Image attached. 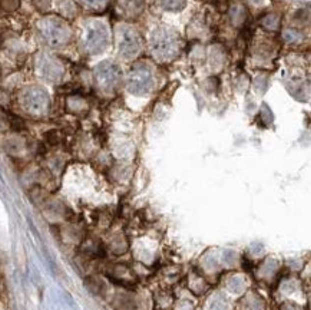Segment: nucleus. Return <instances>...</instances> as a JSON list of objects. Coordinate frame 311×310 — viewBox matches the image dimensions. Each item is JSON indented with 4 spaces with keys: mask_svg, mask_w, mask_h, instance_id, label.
Instances as JSON below:
<instances>
[{
    "mask_svg": "<svg viewBox=\"0 0 311 310\" xmlns=\"http://www.w3.org/2000/svg\"><path fill=\"white\" fill-rule=\"evenodd\" d=\"M154 86V74L148 65H136L128 78V88L133 95H146Z\"/></svg>",
    "mask_w": 311,
    "mask_h": 310,
    "instance_id": "nucleus-1",
    "label": "nucleus"
},
{
    "mask_svg": "<svg viewBox=\"0 0 311 310\" xmlns=\"http://www.w3.org/2000/svg\"><path fill=\"white\" fill-rule=\"evenodd\" d=\"M178 49L177 38L169 32L158 34L152 40V50L159 58H168L172 56Z\"/></svg>",
    "mask_w": 311,
    "mask_h": 310,
    "instance_id": "nucleus-2",
    "label": "nucleus"
},
{
    "mask_svg": "<svg viewBox=\"0 0 311 310\" xmlns=\"http://www.w3.org/2000/svg\"><path fill=\"white\" fill-rule=\"evenodd\" d=\"M141 50V40L138 34L131 29H123L122 34H119V52L125 58H133Z\"/></svg>",
    "mask_w": 311,
    "mask_h": 310,
    "instance_id": "nucleus-3",
    "label": "nucleus"
},
{
    "mask_svg": "<svg viewBox=\"0 0 311 310\" xmlns=\"http://www.w3.org/2000/svg\"><path fill=\"white\" fill-rule=\"evenodd\" d=\"M98 76H99V80L105 88H113L121 80L122 72L116 65L103 64L98 68Z\"/></svg>",
    "mask_w": 311,
    "mask_h": 310,
    "instance_id": "nucleus-4",
    "label": "nucleus"
},
{
    "mask_svg": "<svg viewBox=\"0 0 311 310\" xmlns=\"http://www.w3.org/2000/svg\"><path fill=\"white\" fill-rule=\"evenodd\" d=\"M89 46L99 52L102 49H105V46L108 44V36L105 30H92V34L89 36Z\"/></svg>",
    "mask_w": 311,
    "mask_h": 310,
    "instance_id": "nucleus-5",
    "label": "nucleus"
},
{
    "mask_svg": "<svg viewBox=\"0 0 311 310\" xmlns=\"http://www.w3.org/2000/svg\"><path fill=\"white\" fill-rule=\"evenodd\" d=\"M85 284H86L89 288V290L93 292L95 294H102V293L105 292V288H106L105 283H103L102 280H99V278H95V277L88 278V280L85 282Z\"/></svg>",
    "mask_w": 311,
    "mask_h": 310,
    "instance_id": "nucleus-6",
    "label": "nucleus"
}]
</instances>
